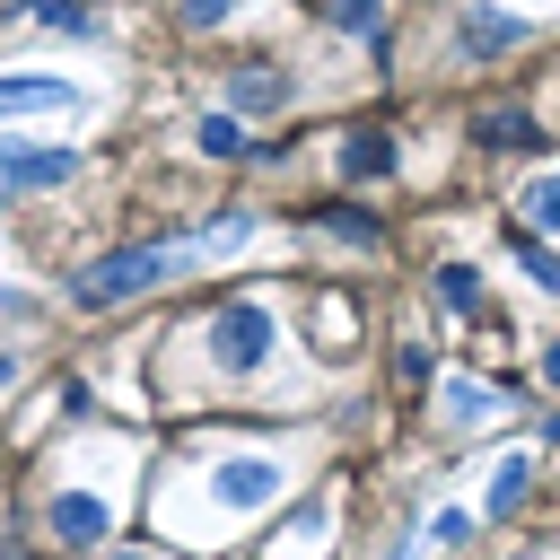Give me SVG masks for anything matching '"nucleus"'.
<instances>
[{
    "instance_id": "22",
    "label": "nucleus",
    "mask_w": 560,
    "mask_h": 560,
    "mask_svg": "<svg viewBox=\"0 0 560 560\" xmlns=\"http://www.w3.org/2000/svg\"><path fill=\"white\" fill-rule=\"evenodd\" d=\"M542 376H551V385H560V341H551V350H542Z\"/></svg>"
},
{
    "instance_id": "21",
    "label": "nucleus",
    "mask_w": 560,
    "mask_h": 560,
    "mask_svg": "<svg viewBox=\"0 0 560 560\" xmlns=\"http://www.w3.org/2000/svg\"><path fill=\"white\" fill-rule=\"evenodd\" d=\"M228 9H236V0H184V26H219Z\"/></svg>"
},
{
    "instance_id": "17",
    "label": "nucleus",
    "mask_w": 560,
    "mask_h": 560,
    "mask_svg": "<svg viewBox=\"0 0 560 560\" xmlns=\"http://www.w3.org/2000/svg\"><path fill=\"white\" fill-rule=\"evenodd\" d=\"M490 402H508V385H499V394H490V385H446V411H455V420H481Z\"/></svg>"
},
{
    "instance_id": "6",
    "label": "nucleus",
    "mask_w": 560,
    "mask_h": 560,
    "mask_svg": "<svg viewBox=\"0 0 560 560\" xmlns=\"http://www.w3.org/2000/svg\"><path fill=\"white\" fill-rule=\"evenodd\" d=\"M44 525H52V542H105V499L96 490H61Z\"/></svg>"
},
{
    "instance_id": "11",
    "label": "nucleus",
    "mask_w": 560,
    "mask_h": 560,
    "mask_svg": "<svg viewBox=\"0 0 560 560\" xmlns=\"http://www.w3.org/2000/svg\"><path fill=\"white\" fill-rule=\"evenodd\" d=\"M525 481H534V464L508 455V464L490 472V490H481V516H516V508H525Z\"/></svg>"
},
{
    "instance_id": "20",
    "label": "nucleus",
    "mask_w": 560,
    "mask_h": 560,
    "mask_svg": "<svg viewBox=\"0 0 560 560\" xmlns=\"http://www.w3.org/2000/svg\"><path fill=\"white\" fill-rule=\"evenodd\" d=\"M429 368H438L429 341H402V350H394V376H402V385H429Z\"/></svg>"
},
{
    "instance_id": "24",
    "label": "nucleus",
    "mask_w": 560,
    "mask_h": 560,
    "mask_svg": "<svg viewBox=\"0 0 560 560\" xmlns=\"http://www.w3.org/2000/svg\"><path fill=\"white\" fill-rule=\"evenodd\" d=\"M385 560H411V534H402V542H394V551H385Z\"/></svg>"
},
{
    "instance_id": "2",
    "label": "nucleus",
    "mask_w": 560,
    "mask_h": 560,
    "mask_svg": "<svg viewBox=\"0 0 560 560\" xmlns=\"http://www.w3.org/2000/svg\"><path fill=\"white\" fill-rule=\"evenodd\" d=\"M271 332H280V324H271V306H262V298H236V306H219V315H210V359L245 376V368H262V359H271Z\"/></svg>"
},
{
    "instance_id": "4",
    "label": "nucleus",
    "mask_w": 560,
    "mask_h": 560,
    "mask_svg": "<svg viewBox=\"0 0 560 560\" xmlns=\"http://www.w3.org/2000/svg\"><path fill=\"white\" fill-rule=\"evenodd\" d=\"M210 499L219 508H262V499H280V464L271 455H219L210 464Z\"/></svg>"
},
{
    "instance_id": "25",
    "label": "nucleus",
    "mask_w": 560,
    "mask_h": 560,
    "mask_svg": "<svg viewBox=\"0 0 560 560\" xmlns=\"http://www.w3.org/2000/svg\"><path fill=\"white\" fill-rule=\"evenodd\" d=\"M105 560H149V551H105Z\"/></svg>"
},
{
    "instance_id": "7",
    "label": "nucleus",
    "mask_w": 560,
    "mask_h": 560,
    "mask_svg": "<svg viewBox=\"0 0 560 560\" xmlns=\"http://www.w3.org/2000/svg\"><path fill=\"white\" fill-rule=\"evenodd\" d=\"M332 149H341V175H350V184H376V175H394V140H385L376 122H368V131H341Z\"/></svg>"
},
{
    "instance_id": "10",
    "label": "nucleus",
    "mask_w": 560,
    "mask_h": 560,
    "mask_svg": "<svg viewBox=\"0 0 560 560\" xmlns=\"http://www.w3.org/2000/svg\"><path fill=\"white\" fill-rule=\"evenodd\" d=\"M472 140H481V149H534V114H525V105H499V114L472 122Z\"/></svg>"
},
{
    "instance_id": "15",
    "label": "nucleus",
    "mask_w": 560,
    "mask_h": 560,
    "mask_svg": "<svg viewBox=\"0 0 560 560\" xmlns=\"http://www.w3.org/2000/svg\"><path fill=\"white\" fill-rule=\"evenodd\" d=\"M26 9H35L52 35H96V9H88V0H26Z\"/></svg>"
},
{
    "instance_id": "9",
    "label": "nucleus",
    "mask_w": 560,
    "mask_h": 560,
    "mask_svg": "<svg viewBox=\"0 0 560 560\" xmlns=\"http://www.w3.org/2000/svg\"><path fill=\"white\" fill-rule=\"evenodd\" d=\"M508 44H525V18H499V9L464 18V52H508Z\"/></svg>"
},
{
    "instance_id": "5",
    "label": "nucleus",
    "mask_w": 560,
    "mask_h": 560,
    "mask_svg": "<svg viewBox=\"0 0 560 560\" xmlns=\"http://www.w3.org/2000/svg\"><path fill=\"white\" fill-rule=\"evenodd\" d=\"M0 96H9V114H70L79 105V88L52 70H18V79H0Z\"/></svg>"
},
{
    "instance_id": "18",
    "label": "nucleus",
    "mask_w": 560,
    "mask_h": 560,
    "mask_svg": "<svg viewBox=\"0 0 560 560\" xmlns=\"http://www.w3.org/2000/svg\"><path fill=\"white\" fill-rule=\"evenodd\" d=\"M508 245H516V262H525V271H534L542 289H560V262H551V254H542V245H534L525 228H508Z\"/></svg>"
},
{
    "instance_id": "12",
    "label": "nucleus",
    "mask_w": 560,
    "mask_h": 560,
    "mask_svg": "<svg viewBox=\"0 0 560 560\" xmlns=\"http://www.w3.org/2000/svg\"><path fill=\"white\" fill-rule=\"evenodd\" d=\"M315 228H324V236H341V245H385V228H376L359 201H332V210H315Z\"/></svg>"
},
{
    "instance_id": "8",
    "label": "nucleus",
    "mask_w": 560,
    "mask_h": 560,
    "mask_svg": "<svg viewBox=\"0 0 560 560\" xmlns=\"http://www.w3.org/2000/svg\"><path fill=\"white\" fill-rule=\"evenodd\" d=\"M289 105V79L280 70H236L228 79V114H280Z\"/></svg>"
},
{
    "instance_id": "19",
    "label": "nucleus",
    "mask_w": 560,
    "mask_h": 560,
    "mask_svg": "<svg viewBox=\"0 0 560 560\" xmlns=\"http://www.w3.org/2000/svg\"><path fill=\"white\" fill-rule=\"evenodd\" d=\"M332 26H350V35H376V26H385V0H332Z\"/></svg>"
},
{
    "instance_id": "14",
    "label": "nucleus",
    "mask_w": 560,
    "mask_h": 560,
    "mask_svg": "<svg viewBox=\"0 0 560 560\" xmlns=\"http://www.w3.org/2000/svg\"><path fill=\"white\" fill-rule=\"evenodd\" d=\"M192 140H201L210 158H236V149H245V114H201V122H192Z\"/></svg>"
},
{
    "instance_id": "23",
    "label": "nucleus",
    "mask_w": 560,
    "mask_h": 560,
    "mask_svg": "<svg viewBox=\"0 0 560 560\" xmlns=\"http://www.w3.org/2000/svg\"><path fill=\"white\" fill-rule=\"evenodd\" d=\"M542 438H551V446H560V411H551V420H542Z\"/></svg>"
},
{
    "instance_id": "3",
    "label": "nucleus",
    "mask_w": 560,
    "mask_h": 560,
    "mask_svg": "<svg viewBox=\"0 0 560 560\" xmlns=\"http://www.w3.org/2000/svg\"><path fill=\"white\" fill-rule=\"evenodd\" d=\"M79 175V149H52V140H9V158H0V184H9V201H26V192H52V184H70Z\"/></svg>"
},
{
    "instance_id": "1",
    "label": "nucleus",
    "mask_w": 560,
    "mask_h": 560,
    "mask_svg": "<svg viewBox=\"0 0 560 560\" xmlns=\"http://www.w3.org/2000/svg\"><path fill=\"white\" fill-rule=\"evenodd\" d=\"M210 245H201V228L192 236H175V245H122V254H105V262H88L79 280H70V298L79 306H114V298H131V289H158V280H175L184 262H201Z\"/></svg>"
},
{
    "instance_id": "16",
    "label": "nucleus",
    "mask_w": 560,
    "mask_h": 560,
    "mask_svg": "<svg viewBox=\"0 0 560 560\" xmlns=\"http://www.w3.org/2000/svg\"><path fill=\"white\" fill-rule=\"evenodd\" d=\"M516 210H525L534 228H560V175H534V184L516 192Z\"/></svg>"
},
{
    "instance_id": "13",
    "label": "nucleus",
    "mask_w": 560,
    "mask_h": 560,
    "mask_svg": "<svg viewBox=\"0 0 560 560\" xmlns=\"http://www.w3.org/2000/svg\"><path fill=\"white\" fill-rule=\"evenodd\" d=\"M438 298H446V315H481V280H472V262H438Z\"/></svg>"
}]
</instances>
